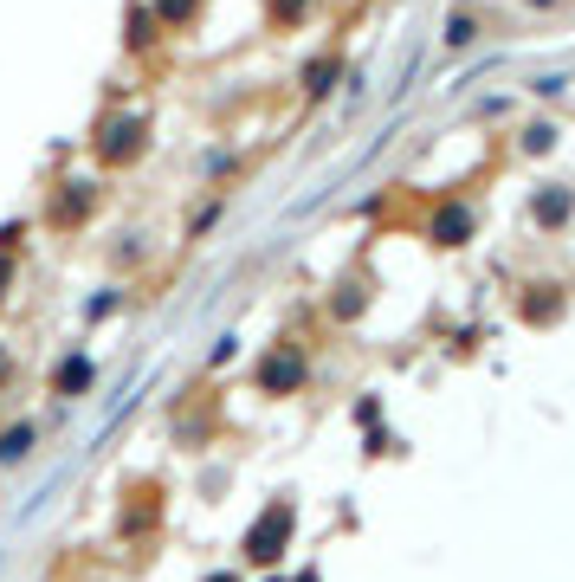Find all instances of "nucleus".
<instances>
[{
    "label": "nucleus",
    "mask_w": 575,
    "mask_h": 582,
    "mask_svg": "<svg viewBox=\"0 0 575 582\" xmlns=\"http://www.w3.org/2000/svg\"><path fill=\"white\" fill-rule=\"evenodd\" d=\"M26 453H33V421H20L7 441H0V466H20Z\"/></svg>",
    "instance_id": "f257e3e1"
},
{
    "label": "nucleus",
    "mask_w": 575,
    "mask_h": 582,
    "mask_svg": "<svg viewBox=\"0 0 575 582\" xmlns=\"http://www.w3.org/2000/svg\"><path fill=\"white\" fill-rule=\"evenodd\" d=\"M85 382H91V362H65V376H58V389H65V395H78Z\"/></svg>",
    "instance_id": "f03ea898"
},
{
    "label": "nucleus",
    "mask_w": 575,
    "mask_h": 582,
    "mask_svg": "<svg viewBox=\"0 0 575 582\" xmlns=\"http://www.w3.org/2000/svg\"><path fill=\"white\" fill-rule=\"evenodd\" d=\"M0 376H7V356H0Z\"/></svg>",
    "instance_id": "7ed1b4c3"
}]
</instances>
